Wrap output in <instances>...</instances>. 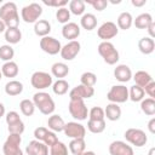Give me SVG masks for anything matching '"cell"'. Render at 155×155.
Masks as SVG:
<instances>
[{
    "label": "cell",
    "mask_w": 155,
    "mask_h": 155,
    "mask_svg": "<svg viewBox=\"0 0 155 155\" xmlns=\"http://www.w3.org/2000/svg\"><path fill=\"white\" fill-rule=\"evenodd\" d=\"M69 150L73 155H78L82 151L86 150V142L85 138H76V139H71L68 144Z\"/></svg>",
    "instance_id": "31"
},
{
    "label": "cell",
    "mask_w": 155,
    "mask_h": 155,
    "mask_svg": "<svg viewBox=\"0 0 155 155\" xmlns=\"http://www.w3.org/2000/svg\"><path fill=\"white\" fill-rule=\"evenodd\" d=\"M80 25L85 29V30H93L97 27V17L93 13H84L80 18Z\"/></svg>",
    "instance_id": "25"
},
{
    "label": "cell",
    "mask_w": 155,
    "mask_h": 155,
    "mask_svg": "<svg viewBox=\"0 0 155 155\" xmlns=\"http://www.w3.org/2000/svg\"><path fill=\"white\" fill-rule=\"evenodd\" d=\"M25 153L28 155H48V147L36 139H33L25 147Z\"/></svg>",
    "instance_id": "16"
},
{
    "label": "cell",
    "mask_w": 155,
    "mask_h": 155,
    "mask_svg": "<svg viewBox=\"0 0 155 155\" xmlns=\"http://www.w3.org/2000/svg\"><path fill=\"white\" fill-rule=\"evenodd\" d=\"M59 140H58V137L56 136V133L54 132H52V131H47L46 132V134H45V137H44V139H42V143H45L48 148H51V147H53L56 143H58Z\"/></svg>",
    "instance_id": "43"
},
{
    "label": "cell",
    "mask_w": 155,
    "mask_h": 155,
    "mask_svg": "<svg viewBox=\"0 0 155 155\" xmlns=\"http://www.w3.org/2000/svg\"><path fill=\"white\" fill-rule=\"evenodd\" d=\"M47 131H48L47 127H42V126L36 127V128L34 130V138H35L36 140L42 142V139H44V137H45V134H46Z\"/></svg>",
    "instance_id": "47"
},
{
    "label": "cell",
    "mask_w": 155,
    "mask_h": 155,
    "mask_svg": "<svg viewBox=\"0 0 155 155\" xmlns=\"http://www.w3.org/2000/svg\"><path fill=\"white\" fill-rule=\"evenodd\" d=\"M140 110L148 115V116H153L155 115V99L154 98H143L140 101Z\"/></svg>",
    "instance_id": "32"
},
{
    "label": "cell",
    "mask_w": 155,
    "mask_h": 155,
    "mask_svg": "<svg viewBox=\"0 0 155 155\" xmlns=\"http://www.w3.org/2000/svg\"><path fill=\"white\" fill-rule=\"evenodd\" d=\"M41 15H42V7L38 2H31L29 5H25L21 10V17L25 23L38 22Z\"/></svg>",
    "instance_id": "6"
},
{
    "label": "cell",
    "mask_w": 155,
    "mask_h": 155,
    "mask_svg": "<svg viewBox=\"0 0 155 155\" xmlns=\"http://www.w3.org/2000/svg\"><path fill=\"white\" fill-rule=\"evenodd\" d=\"M64 134L71 139H76V138H85L86 136V128L84 125H81L78 121H70L67 122L63 130Z\"/></svg>",
    "instance_id": "12"
},
{
    "label": "cell",
    "mask_w": 155,
    "mask_h": 155,
    "mask_svg": "<svg viewBox=\"0 0 155 155\" xmlns=\"http://www.w3.org/2000/svg\"><path fill=\"white\" fill-rule=\"evenodd\" d=\"M80 82L81 85H85L87 87H93L97 82V75L92 71H85L80 76Z\"/></svg>",
    "instance_id": "39"
},
{
    "label": "cell",
    "mask_w": 155,
    "mask_h": 155,
    "mask_svg": "<svg viewBox=\"0 0 155 155\" xmlns=\"http://www.w3.org/2000/svg\"><path fill=\"white\" fill-rule=\"evenodd\" d=\"M104 116L109 121H117L121 117V108L116 103H109L104 109Z\"/></svg>",
    "instance_id": "20"
},
{
    "label": "cell",
    "mask_w": 155,
    "mask_h": 155,
    "mask_svg": "<svg viewBox=\"0 0 155 155\" xmlns=\"http://www.w3.org/2000/svg\"><path fill=\"white\" fill-rule=\"evenodd\" d=\"M19 109H21V113L24 116H31L35 113L36 108H35L31 99H22L21 103H19Z\"/></svg>",
    "instance_id": "37"
},
{
    "label": "cell",
    "mask_w": 155,
    "mask_h": 155,
    "mask_svg": "<svg viewBox=\"0 0 155 155\" xmlns=\"http://www.w3.org/2000/svg\"><path fill=\"white\" fill-rule=\"evenodd\" d=\"M138 48L143 54H150L155 50V41L149 36H144L138 41Z\"/></svg>",
    "instance_id": "23"
},
{
    "label": "cell",
    "mask_w": 155,
    "mask_h": 155,
    "mask_svg": "<svg viewBox=\"0 0 155 155\" xmlns=\"http://www.w3.org/2000/svg\"><path fill=\"white\" fill-rule=\"evenodd\" d=\"M78 155H96V153L92 151V150H85V151H82V153H80Z\"/></svg>",
    "instance_id": "53"
},
{
    "label": "cell",
    "mask_w": 155,
    "mask_h": 155,
    "mask_svg": "<svg viewBox=\"0 0 155 155\" xmlns=\"http://www.w3.org/2000/svg\"><path fill=\"white\" fill-rule=\"evenodd\" d=\"M2 79V73H1V70H0V80Z\"/></svg>",
    "instance_id": "57"
},
{
    "label": "cell",
    "mask_w": 155,
    "mask_h": 155,
    "mask_svg": "<svg viewBox=\"0 0 155 155\" xmlns=\"http://www.w3.org/2000/svg\"><path fill=\"white\" fill-rule=\"evenodd\" d=\"M132 79L136 82L134 85H137V86H139L142 88H144V86H147L150 81H153L151 75L148 71H145V70H138V71H136L134 75H132Z\"/></svg>",
    "instance_id": "27"
},
{
    "label": "cell",
    "mask_w": 155,
    "mask_h": 155,
    "mask_svg": "<svg viewBox=\"0 0 155 155\" xmlns=\"http://www.w3.org/2000/svg\"><path fill=\"white\" fill-rule=\"evenodd\" d=\"M114 78L120 81L121 84L124 82H128L132 79V70L128 65L126 64H119L116 65V68L114 69Z\"/></svg>",
    "instance_id": "18"
},
{
    "label": "cell",
    "mask_w": 155,
    "mask_h": 155,
    "mask_svg": "<svg viewBox=\"0 0 155 155\" xmlns=\"http://www.w3.org/2000/svg\"><path fill=\"white\" fill-rule=\"evenodd\" d=\"M50 155H68V148L64 143L58 142L50 148Z\"/></svg>",
    "instance_id": "42"
},
{
    "label": "cell",
    "mask_w": 155,
    "mask_h": 155,
    "mask_svg": "<svg viewBox=\"0 0 155 155\" xmlns=\"http://www.w3.org/2000/svg\"><path fill=\"white\" fill-rule=\"evenodd\" d=\"M105 127H107L105 120H88L87 121V130L91 133H94V134L102 133L105 130Z\"/></svg>",
    "instance_id": "33"
},
{
    "label": "cell",
    "mask_w": 155,
    "mask_h": 155,
    "mask_svg": "<svg viewBox=\"0 0 155 155\" xmlns=\"http://www.w3.org/2000/svg\"><path fill=\"white\" fill-rule=\"evenodd\" d=\"M7 28H6V25H5V23L0 19V33H5V30H6Z\"/></svg>",
    "instance_id": "54"
},
{
    "label": "cell",
    "mask_w": 155,
    "mask_h": 155,
    "mask_svg": "<svg viewBox=\"0 0 155 155\" xmlns=\"http://www.w3.org/2000/svg\"><path fill=\"white\" fill-rule=\"evenodd\" d=\"M30 84L35 90L42 91L45 88H48L53 84V78L51 74L46 71H35L33 73L30 78Z\"/></svg>",
    "instance_id": "7"
},
{
    "label": "cell",
    "mask_w": 155,
    "mask_h": 155,
    "mask_svg": "<svg viewBox=\"0 0 155 155\" xmlns=\"http://www.w3.org/2000/svg\"><path fill=\"white\" fill-rule=\"evenodd\" d=\"M148 130H149V132L151 134L155 133V117H151L149 120V122H148Z\"/></svg>",
    "instance_id": "51"
},
{
    "label": "cell",
    "mask_w": 155,
    "mask_h": 155,
    "mask_svg": "<svg viewBox=\"0 0 155 155\" xmlns=\"http://www.w3.org/2000/svg\"><path fill=\"white\" fill-rule=\"evenodd\" d=\"M109 154L110 155H134L133 148L128 145L124 140H114L109 144Z\"/></svg>",
    "instance_id": "15"
},
{
    "label": "cell",
    "mask_w": 155,
    "mask_h": 155,
    "mask_svg": "<svg viewBox=\"0 0 155 155\" xmlns=\"http://www.w3.org/2000/svg\"><path fill=\"white\" fill-rule=\"evenodd\" d=\"M5 92L7 96H18L23 92V84L18 80H10L5 85Z\"/></svg>",
    "instance_id": "28"
},
{
    "label": "cell",
    "mask_w": 155,
    "mask_h": 155,
    "mask_svg": "<svg viewBox=\"0 0 155 155\" xmlns=\"http://www.w3.org/2000/svg\"><path fill=\"white\" fill-rule=\"evenodd\" d=\"M80 25L75 22H68L63 24L62 27V35L64 39H68L69 41H73L79 38L80 35Z\"/></svg>",
    "instance_id": "17"
},
{
    "label": "cell",
    "mask_w": 155,
    "mask_h": 155,
    "mask_svg": "<svg viewBox=\"0 0 155 155\" xmlns=\"http://www.w3.org/2000/svg\"><path fill=\"white\" fill-rule=\"evenodd\" d=\"M15 56V50L11 45L8 44H5V45H1L0 46V59L4 61V62H10L12 61Z\"/></svg>",
    "instance_id": "38"
},
{
    "label": "cell",
    "mask_w": 155,
    "mask_h": 155,
    "mask_svg": "<svg viewBox=\"0 0 155 155\" xmlns=\"http://www.w3.org/2000/svg\"><path fill=\"white\" fill-rule=\"evenodd\" d=\"M4 115H5V105L0 103V117H2Z\"/></svg>",
    "instance_id": "55"
},
{
    "label": "cell",
    "mask_w": 155,
    "mask_h": 155,
    "mask_svg": "<svg viewBox=\"0 0 155 155\" xmlns=\"http://www.w3.org/2000/svg\"><path fill=\"white\" fill-rule=\"evenodd\" d=\"M117 33H119V28L116 27V23L111 21L104 22L97 29V35L99 39H102V41H109L110 39L115 38Z\"/></svg>",
    "instance_id": "11"
},
{
    "label": "cell",
    "mask_w": 155,
    "mask_h": 155,
    "mask_svg": "<svg viewBox=\"0 0 155 155\" xmlns=\"http://www.w3.org/2000/svg\"><path fill=\"white\" fill-rule=\"evenodd\" d=\"M131 4L134 6V7H142L147 4V0H132Z\"/></svg>",
    "instance_id": "52"
},
{
    "label": "cell",
    "mask_w": 155,
    "mask_h": 155,
    "mask_svg": "<svg viewBox=\"0 0 155 155\" xmlns=\"http://www.w3.org/2000/svg\"><path fill=\"white\" fill-rule=\"evenodd\" d=\"M86 2L82 0H71L69 2V11L75 16H82L86 10Z\"/></svg>",
    "instance_id": "35"
},
{
    "label": "cell",
    "mask_w": 155,
    "mask_h": 155,
    "mask_svg": "<svg viewBox=\"0 0 155 155\" xmlns=\"http://www.w3.org/2000/svg\"><path fill=\"white\" fill-rule=\"evenodd\" d=\"M24 128H25V127H24V124H23L22 120L18 121V122H15V124L7 126L8 132H10V133H13V134H22V133L24 132Z\"/></svg>",
    "instance_id": "44"
},
{
    "label": "cell",
    "mask_w": 155,
    "mask_h": 155,
    "mask_svg": "<svg viewBox=\"0 0 155 155\" xmlns=\"http://www.w3.org/2000/svg\"><path fill=\"white\" fill-rule=\"evenodd\" d=\"M31 101H33L35 108H38L39 111L44 115H52L54 109H56L54 101L52 99V97L47 92L39 91V92L34 93Z\"/></svg>",
    "instance_id": "2"
},
{
    "label": "cell",
    "mask_w": 155,
    "mask_h": 155,
    "mask_svg": "<svg viewBox=\"0 0 155 155\" xmlns=\"http://www.w3.org/2000/svg\"><path fill=\"white\" fill-rule=\"evenodd\" d=\"M124 137L130 144H132V145H134L137 148L144 147L147 144V142H148V137H147L145 132L143 130H140V128L131 127V128L125 131Z\"/></svg>",
    "instance_id": "5"
},
{
    "label": "cell",
    "mask_w": 155,
    "mask_h": 155,
    "mask_svg": "<svg viewBox=\"0 0 155 155\" xmlns=\"http://www.w3.org/2000/svg\"><path fill=\"white\" fill-rule=\"evenodd\" d=\"M154 153H155V148H151V149L149 150V154H148V155H154Z\"/></svg>",
    "instance_id": "56"
},
{
    "label": "cell",
    "mask_w": 155,
    "mask_h": 155,
    "mask_svg": "<svg viewBox=\"0 0 155 155\" xmlns=\"http://www.w3.org/2000/svg\"><path fill=\"white\" fill-rule=\"evenodd\" d=\"M0 19L5 23L6 28H18L19 15L17 5L12 1L2 4V6L0 7Z\"/></svg>",
    "instance_id": "1"
},
{
    "label": "cell",
    "mask_w": 155,
    "mask_h": 155,
    "mask_svg": "<svg viewBox=\"0 0 155 155\" xmlns=\"http://www.w3.org/2000/svg\"><path fill=\"white\" fill-rule=\"evenodd\" d=\"M21 143H22L21 134L10 133L2 145L4 155H24L23 150L21 149Z\"/></svg>",
    "instance_id": "4"
},
{
    "label": "cell",
    "mask_w": 155,
    "mask_h": 155,
    "mask_svg": "<svg viewBox=\"0 0 155 155\" xmlns=\"http://www.w3.org/2000/svg\"><path fill=\"white\" fill-rule=\"evenodd\" d=\"M153 22V17L150 13L148 12H144V13H140L134 19H133V25L137 28V29H147L148 25Z\"/></svg>",
    "instance_id": "30"
},
{
    "label": "cell",
    "mask_w": 155,
    "mask_h": 155,
    "mask_svg": "<svg viewBox=\"0 0 155 155\" xmlns=\"http://www.w3.org/2000/svg\"><path fill=\"white\" fill-rule=\"evenodd\" d=\"M68 110L70 113V115L78 120V121H82L86 120L88 116V109L85 104L84 101L81 99H76V101H70L69 105H68Z\"/></svg>",
    "instance_id": "9"
},
{
    "label": "cell",
    "mask_w": 155,
    "mask_h": 155,
    "mask_svg": "<svg viewBox=\"0 0 155 155\" xmlns=\"http://www.w3.org/2000/svg\"><path fill=\"white\" fill-rule=\"evenodd\" d=\"M97 50H98V53L101 54V57L103 58V61L109 65L116 64L120 59L119 51L115 48V46L110 41H102L98 45Z\"/></svg>",
    "instance_id": "3"
},
{
    "label": "cell",
    "mask_w": 155,
    "mask_h": 155,
    "mask_svg": "<svg viewBox=\"0 0 155 155\" xmlns=\"http://www.w3.org/2000/svg\"><path fill=\"white\" fill-rule=\"evenodd\" d=\"M69 90V82L64 79H58L52 84V91L57 96H63L68 92Z\"/></svg>",
    "instance_id": "34"
},
{
    "label": "cell",
    "mask_w": 155,
    "mask_h": 155,
    "mask_svg": "<svg viewBox=\"0 0 155 155\" xmlns=\"http://www.w3.org/2000/svg\"><path fill=\"white\" fill-rule=\"evenodd\" d=\"M144 93L149 96V98H155V81H150L147 86H144Z\"/></svg>",
    "instance_id": "49"
},
{
    "label": "cell",
    "mask_w": 155,
    "mask_h": 155,
    "mask_svg": "<svg viewBox=\"0 0 155 155\" xmlns=\"http://www.w3.org/2000/svg\"><path fill=\"white\" fill-rule=\"evenodd\" d=\"M80 48H81V45L78 40L68 41L64 46H62L59 54L64 61H73L79 54Z\"/></svg>",
    "instance_id": "13"
},
{
    "label": "cell",
    "mask_w": 155,
    "mask_h": 155,
    "mask_svg": "<svg viewBox=\"0 0 155 155\" xmlns=\"http://www.w3.org/2000/svg\"><path fill=\"white\" fill-rule=\"evenodd\" d=\"M147 30H148V33H149V38L154 39V38H155V22H154V21L148 25Z\"/></svg>",
    "instance_id": "50"
},
{
    "label": "cell",
    "mask_w": 155,
    "mask_h": 155,
    "mask_svg": "<svg viewBox=\"0 0 155 155\" xmlns=\"http://www.w3.org/2000/svg\"><path fill=\"white\" fill-rule=\"evenodd\" d=\"M40 48L47 53V54H51V56H54L57 53L61 52V48H62V45H61V41L57 40L56 38L53 36H44L40 39Z\"/></svg>",
    "instance_id": "10"
},
{
    "label": "cell",
    "mask_w": 155,
    "mask_h": 155,
    "mask_svg": "<svg viewBox=\"0 0 155 155\" xmlns=\"http://www.w3.org/2000/svg\"><path fill=\"white\" fill-rule=\"evenodd\" d=\"M47 126H48V130L52 131V132H63L64 130V126H65V122L63 120V117L58 114H52L48 116V120H47Z\"/></svg>",
    "instance_id": "19"
},
{
    "label": "cell",
    "mask_w": 155,
    "mask_h": 155,
    "mask_svg": "<svg viewBox=\"0 0 155 155\" xmlns=\"http://www.w3.org/2000/svg\"><path fill=\"white\" fill-rule=\"evenodd\" d=\"M86 2L90 4V5H91L94 10H97V11H103V10L108 6V4H109L108 0H87Z\"/></svg>",
    "instance_id": "45"
},
{
    "label": "cell",
    "mask_w": 155,
    "mask_h": 155,
    "mask_svg": "<svg viewBox=\"0 0 155 155\" xmlns=\"http://www.w3.org/2000/svg\"><path fill=\"white\" fill-rule=\"evenodd\" d=\"M117 24H116V27L119 28V29H122V30H127V29H130L131 27H132V24H133V17H132V15L130 13V12H121L120 15H119V17H117Z\"/></svg>",
    "instance_id": "29"
},
{
    "label": "cell",
    "mask_w": 155,
    "mask_h": 155,
    "mask_svg": "<svg viewBox=\"0 0 155 155\" xmlns=\"http://www.w3.org/2000/svg\"><path fill=\"white\" fill-rule=\"evenodd\" d=\"M1 73H2V76L5 78H16L19 73V68H18V64L13 61H10V62H5L1 67Z\"/></svg>",
    "instance_id": "24"
},
{
    "label": "cell",
    "mask_w": 155,
    "mask_h": 155,
    "mask_svg": "<svg viewBox=\"0 0 155 155\" xmlns=\"http://www.w3.org/2000/svg\"><path fill=\"white\" fill-rule=\"evenodd\" d=\"M4 36L8 45H15L22 40V31L19 28H7L4 33Z\"/></svg>",
    "instance_id": "22"
},
{
    "label": "cell",
    "mask_w": 155,
    "mask_h": 155,
    "mask_svg": "<svg viewBox=\"0 0 155 155\" xmlns=\"http://www.w3.org/2000/svg\"><path fill=\"white\" fill-rule=\"evenodd\" d=\"M5 117H6V124H7V126H8V125H12V124H15V122L21 121V116H19V114H18L17 111H15V110L8 111V113L6 114Z\"/></svg>",
    "instance_id": "46"
},
{
    "label": "cell",
    "mask_w": 155,
    "mask_h": 155,
    "mask_svg": "<svg viewBox=\"0 0 155 155\" xmlns=\"http://www.w3.org/2000/svg\"><path fill=\"white\" fill-rule=\"evenodd\" d=\"M56 18H57V21H58L59 23L65 24V23H68L69 19H70V11H69L67 7H61V8H58L57 12H56Z\"/></svg>",
    "instance_id": "40"
},
{
    "label": "cell",
    "mask_w": 155,
    "mask_h": 155,
    "mask_svg": "<svg viewBox=\"0 0 155 155\" xmlns=\"http://www.w3.org/2000/svg\"><path fill=\"white\" fill-rule=\"evenodd\" d=\"M144 96H145L144 90L137 85L131 86L128 90V99H131L132 102H140L144 98Z\"/></svg>",
    "instance_id": "36"
},
{
    "label": "cell",
    "mask_w": 155,
    "mask_h": 155,
    "mask_svg": "<svg viewBox=\"0 0 155 155\" xmlns=\"http://www.w3.org/2000/svg\"><path fill=\"white\" fill-rule=\"evenodd\" d=\"M51 31V24L46 19H39L38 22L34 23V33L40 36V38H44V36H47Z\"/></svg>",
    "instance_id": "26"
},
{
    "label": "cell",
    "mask_w": 155,
    "mask_h": 155,
    "mask_svg": "<svg viewBox=\"0 0 155 155\" xmlns=\"http://www.w3.org/2000/svg\"><path fill=\"white\" fill-rule=\"evenodd\" d=\"M42 4L47 5V6H52V7H57V8H61V7H65V5L68 4L67 0H53V1H47V0H42Z\"/></svg>",
    "instance_id": "48"
},
{
    "label": "cell",
    "mask_w": 155,
    "mask_h": 155,
    "mask_svg": "<svg viewBox=\"0 0 155 155\" xmlns=\"http://www.w3.org/2000/svg\"><path fill=\"white\" fill-rule=\"evenodd\" d=\"M68 74H69L68 64H65L63 62H56V63L52 64V67H51V75L57 78V80L65 78Z\"/></svg>",
    "instance_id": "21"
},
{
    "label": "cell",
    "mask_w": 155,
    "mask_h": 155,
    "mask_svg": "<svg viewBox=\"0 0 155 155\" xmlns=\"http://www.w3.org/2000/svg\"><path fill=\"white\" fill-rule=\"evenodd\" d=\"M88 120H105L104 109L101 107H93L88 110Z\"/></svg>",
    "instance_id": "41"
},
{
    "label": "cell",
    "mask_w": 155,
    "mask_h": 155,
    "mask_svg": "<svg viewBox=\"0 0 155 155\" xmlns=\"http://www.w3.org/2000/svg\"><path fill=\"white\" fill-rule=\"evenodd\" d=\"M107 99L110 103H125L128 101V88L125 85H114L110 87L109 92L107 93Z\"/></svg>",
    "instance_id": "8"
},
{
    "label": "cell",
    "mask_w": 155,
    "mask_h": 155,
    "mask_svg": "<svg viewBox=\"0 0 155 155\" xmlns=\"http://www.w3.org/2000/svg\"><path fill=\"white\" fill-rule=\"evenodd\" d=\"M93 94H94V87H87V86L80 84L70 90L69 98H70V101H76V99L84 101V99L91 98Z\"/></svg>",
    "instance_id": "14"
}]
</instances>
